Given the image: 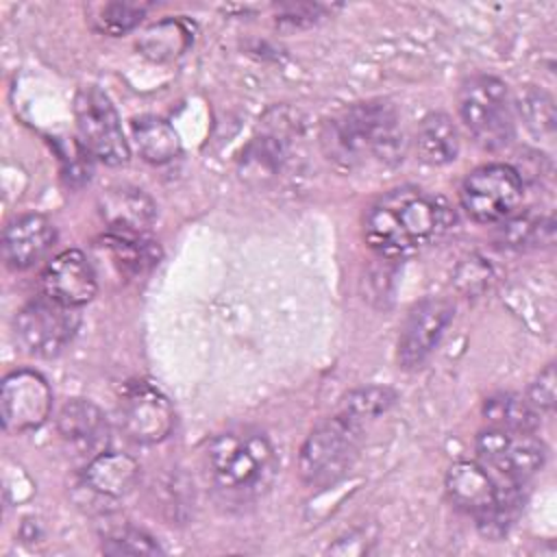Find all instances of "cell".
<instances>
[{
    "mask_svg": "<svg viewBox=\"0 0 557 557\" xmlns=\"http://www.w3.org/2000/svg\"><path fill=\"white\" fill-rule=\"evenodd\" d=\"M146 7L137 2H104L96 7L91 22L100 33L117 37L133 30L141 22Z\"/></svg>",
    "mask_w": 557,
    "mask_h": 557,
    "instance_id": "d4e9b609",
    "label": "cell"
},
{
    "mask_svg": "<svg viewBox=\"0 0 557 557\" xmlns=\"http://www.w3.org/2000/svg\"><path fill=\"white\" fill-rule=\"evenodd\" d=\"M476 453L485 468L496 470L507 481L524 483L533 476L546 457L544 444L533 431H513L490 426L476 437Z\"/></svg>",
    "mask_w": 557,
    "mask_h": 557,
    "instance_id": "9c48e42d",
    "label": "cell"
},
{
    "mask_svg": "<svg viewBox=\"0 0 557 557\" xmlns=\"http://www.w3.org/2000/svg\"><path fill=\"white\" fill-rule=\"evenodd\" d=\"M44 296L78 309L96 296L98 281L91 261L81 250H63L41 272Z\"/></svg>",
    "mask_w": 557,
    "mask_h": 557,
    "instance_id": "4fadbf2b",
    "label": "cell"
},
{
    "mask_svg": "<svg viewBox=\"0 0 557 557\" xmlns=\"http://www.w3.org/2000/svg\"><path fill=\"white\" fill-rule=\"evenodd\" d=\"M98 213L109 233L141 237L152 226L157 207L146 191L131 185H113L98 196Z\"/></svg>",
    "mask_w": 557,
    "mask_h": 557,
    "instance_id": "5bb4252c",
    "label": "cell"
},
{
    "mask_svg": "<svg viewBox=\"0 0 557 557\" xmlns=\"http://www.w3.org/2000/svg\"><path fill=\"white\" fill-rule=\"evenodd\" d=\"M54 242V224L46 215L28 213L4 228L2 257L13 270H28L52 250Z\"/></svg>",
    "mask_w": 557,
    "mask_h": 557,
    "instance_id": "9a60e30c",
    "label": "cell"
},
{
    "mask_svg": "<svg viewBox=\"0 0 557 557\" xmlns=\"http://www.w3.org/2000/svg\"><path fill=\"white\" fill-rule=\"evenodd\" d=\"M137 46L152 61H170L189 46V30L178 22H161L148 28Z\"/></svg>",
    "mask_w": 557,
    "mask_h": 557,
    "instance_id": "603a6c76",
    "label": "cell"
},
{
    "mask_svg": "<svg viewBox=\"0 0 557 557\" xmlns=\"http://www.w3.org/2000/svg\"><path fill=\"white\" fill-rule=\"evenodd\" d=\"M359 444L361 426L357 418L342 411L339 416L324 420L311 431L300 448L298 470L302 481L309 485L335 483L357 459Z\"/></svg>",
    "mask_w": 557,
    "mask_h": 557,
    "instance_id": "277c9868",
    "label": "cell"
},
{
    "mask_svg": "<svg viewBox=\"0 0 557 557\" xmlns=\"http://www.w3.org/2000/svg\"><path fill=\"white\" fill-rule=\"evenodd\" d=\"M117 422L128 440L157 444L172 433L176 418L165 394L148 383H131L120 394Z\"/></svg>",
    "mask_w": 557,
    "mask_h": 557,
    "instance_id": "30bf717a",
    "label": "cell"
},
{
    "mask_svg": "<svg viewBox=\"0 0 557 557\" xmlns=\"http://www.w3.org/2000/svg\"><path fill=\"white\" fill-rule=\"evenodd\" d=\"M418 157L429 165H444L455 161L459 152V135L446 113H429L418 124L416 133Z\"/></svg>",
    "mask_w": 557,
    "mask_h": 557,
    "instance_id": "d6986e66",
    "label": "cell"
},
{
    "mask_svg": "<svg viewBox=\"0 0 557 557\" xmlns=\"http://www.w3.org/2000/svg\"><path fill=\"white\" fill-rule=\"evenodd\" d=\"M78 313L48 296L30 300L15 315L17 346L33 357H54L74 337L78 329Z\"/></svg>",
    "mask_w": 557,
    "mask_h": 557,
    "instance_id": "52a82bcc",
    "label": "cell"
},
{
    "mask_svg": "<svg viewBox=\"0 0 557 557\" xmlns=\"http://www.w3.org/2000/svg\"><path fill=\"white\" fill-rule=\"evenodd\" d=\"M483 416L490 426L513 429V431H535L540 424V413L527 403L524 396L518 394H496L485 400Z\"/></svg>",
    "mask_w": 557,
    "mask_h": 557,
    "instance_id": "7402d4cb",
    "label": "cell"
},
{
    "mask_svg": "<svg viewBox=\"0 0 557 557\" xmlns=\"http://www.w3.org/2000/svg\"><path fill=\"white\" fill-rule=\"evenodd\" d=\"M518 113L535 135H550L555 128L553 98L540 89H527L518 100Z\"/></svg>",
    "mask_w": 557,
    "mask_h": 557,
    "instance_id": "484cf974",
    "label": "cell"
},
{
    "mask_svg": "<svg viewBox=\"0 0 557 557\" xmlns=\"http://www.w3.org/2000/svg\"><path fill=\"white\" fill-rule=\"evenodd\" d=\"M98 246L104 248V252L113 259V265L124 274H141L159 257V250L152 246V242H146L144 235L131 237L107 233Z\"/></svg>",
    "mask_w": 557,
    "mask_h": 557,
    "instance_id": "44dd1931",
    "label": "cell"
},
{
    "mask_svg": "<svg viewBox=\"0 0 557 557\" xmlns=\"http://www.w3.org/2000/svg\"><path fill=\"white\" fill-rule=\"evenodd\" d=\"M137 152L144 161L161 165L178 157L181 139L176 131L157 115H141L131 122Z\"/></svg>",
    "mask_w": 557,
    "mask_h": 557,
    "instance_id": "ffe728a7",
    "label": "cell"
},
{
    "mask_svg": "<svg viewBox=\"0 0 557 557\" xmlns=\"http://www.w3.org/2000/svg\"><path fill=\"white\" fill-rule=\"evenodd\" d=\"M207 468L220 494L233 500H252L272 487L278 457L261 431L231 429L209 444Z\"/></svg>",
    "mask_w": 557,
    "mask_h": 557,
    "instance_id": "3957f363",
    "label": "cell"
},
{
    "mask_svg": "<svg viewBox=\"0 0 557 557\" xmlns=\"http://www.w3.org/2000/svg\"><path fill=\"white\" fill-rule=\"evenodd\" d=\"M2 424L9 433L39 429L52 411V392L35 370H15L4 376L0 392Z\"/></svg>",
    "mask_w": 557,
    "mask_h": 557,
    "instance_id": "8fae6325",
    "label": "cell"
},
{
    "mask_svg": "<svg viewBox=\"0 0 557 557\" xmlns=\"http://www.w3.org/2000/svg\"><path fill=\"white\" fill-rule=\"evenodd\" d=\"M446 224L448 211L437 198L418 187H398L368 209L363 235L372 250L398 259L429 246Z\"/></svg>",
    "mask_w": 557,
    "mask_h": 557,
    "instance_id": "6da1fadb",
    "label": "cell"
},
{
    "mask_svg": "<svg viewBox=\"0 0 557 557\" xmlns=\"http://www.w3.org/2000/svg\"><path fill=\"white\" fill-rule=\"evenodd\" d=\"M283 163V150L281 144H276L272 137H259L255 139L248 150L244 152V174L248 181L265 183L270 181Z\"/></svg>",
    "mask_w": 557,
    "mask_h": 557,
    "instance_id": "cb8c5ba5",
    "label": "cell"
},
{
    "mask_svg": "<svg viewBox=\"0 0 557 557\" xmlns=\"http://www.w3.org/2000/svg\"><path fill=\"white\" fill-rule=\"evenodd\" d=\"M446 492L459 509L479 520L496 507L500 487L494 483L483 463L457 461L446 472Z\"/></svg>",
    "mask_w": 557,
    "mask_h": 557,
    "instance_id": "2e32d148",
    "label": "cell"
},
{
    "mask_svg": "<svg viewBox=\"0 0 557 557\" xmlns=\"http://www.w3.org/2000/svg\"><path fill=\"white\" fill-rule=\"evenodd\" d=\"M527 403L535 413H548L555 407V366H546L527 389Z\"/></svg>",
    "mask_w": 557,
    "mask_h": 557,
    "instance_id": "f1b7e54d",
    "label": "cell"
},
{
    "mask_svg": "<svg viewBox=\"0 0 557 557\" xmlns=\"http://www.w3.org/2000/svg\"><path fill=\"white\" fill-rule=\"evenodd\" d=\"M83 481L102 498H122L137 485L139 463L124 453H100L89 459Z\"/></svg>",
    "mask_w": 557,
    "mask_h": 557,
    "instance_id": "ac0fdd59",
    "label": "cell"
},
{
    "mask_svg": "<svg viewBox=\"0 0 557 557\" xmlns=\"http://www.w3.org/2000/svg\"><path fill=\"white\" fill-rule=\"evenodd\" d=\"M453 320V305L444 298H424L407 315L398 337V363L413 370L426 361Z\"/></svg>",
    "mask_w": 557,
    "mask_h": 557,
    "instance_id": "7c38bea8",
    "label": "cell"
},
{
    "mask_svg": "<svg viewBox=\"0 0 557 557\" xmlns=\"http://www.w3.org/2000/svg\"><path fill=\"white\" fill-rule=\"evenodd\" d=\"M522 202V178L505 163H492L470 172L461 185V205L476 222H500L513 215Z\"/></svg>",
    "mask_w": 557,
    "mask_h": 557,
    "instance_id": "ba28073f",
    "label": "cell"
},
{
    "mask_svg": "<svg viewBox=\"0 0 557 557\" xmlns=\"http://www.w3.org/2000/svg\"><path fill=\"white\" fill-rule=\"evenodd\" d=\"M396 400V392L385 385H368L361 389H355L346 396L344 413L361 420V418H374L392 407Z\"/></svg>",
    "mask_w": 557,
    "mask_h": 557,
    "instance_id": "4316f807",
    "label": "cell"
},
{
    "mask_svg": "<svg viewBox=\"0 0 557 557\" xmlns=\"http://www.w3.org/2000/svg\"><path fill=\"white\" fill-rule=\"evenodd\" d=\"M459 115L474 139L496 150L513 137V102L507 85L496 76H472L459 89Z\"/></svg>",
    "mask_w": 557,
    "mask_h": 557,
    "instance_id": "5b68a950",
    "label": "cell"
},
{
    "mask_svg": "<svg viewBox=\"0 0 557 557\" xmlns=\"http://www.w3.org/2000/svg\"><path fill=\"white\" fill-rule=\"evenodd\" d=\"M57 429L61 440L81 455L91 459L104 450L107 444V420L98 405L85 398L67 400L57 418Z\"/></svg>",
    "mask_w": 557,
    "mask_h": 557,
    "instance_id": "e0dca14e",
    "label": "cell"
},
{
    "mask_svg": "<svg viewBox=\"0 0 557 557\" xmlns=\"http://www.w3.org/2000/svg\"><path fill=\"white\" fill-rule=\"evenodd\" d=\"M74 120L78 144L98 161L107 165H122L131 157L128 141L109 96L89 85L81 87L74 98Z\"/></svg>",
    "mask_w": 557,
    "mask_h": 557,
    "instance_id": "8992f818",
    "label": "cell"
},
{
    "mask_svg": "<svg viewBox=\"0 0 557 557\" xmlns=\"http://www.w3.org/2000/svg\"><path fill=\"white\" fill-rule=\"evenodd\" d=\"M322 150L342 170L366 163L394 165L403 159L405 135L396 111L385 102H361L331 117L320 135Z\"/></svg>",
    "mask_w": 557,
    "mask_h": 557,
    "instance_id": "7a4b0ae2",
    "label": "cell"
},
{
    "mask_svg": "<svg viewBox=\"0 0 557 557\" xmlns=\"http://www.w3.org/2000/svg\"><path fill=\"white\" fill-rule=\"evenodd\" d=\"M102 550L107 555H157L161 548L152 542L150 535L137 529H120L104 537Z\"/></svg>",
    "mask_w": 557,
    "mask_h": 557,
    "instance_id": "83f0119b",
    "label": "cell"
}]
</instances>
